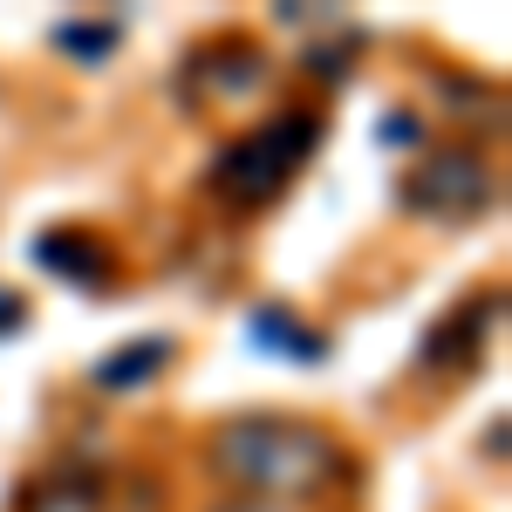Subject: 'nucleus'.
I'll list each match as a JSON object with an SVG mask.
<instances>
[{"mask_svg":"<svg viewBox=\"0 0 512 512\" xmlns=\"http://www.w3.org/2000/svg\"><path fill=\"white\" fill-rule=\"evenodd\" d=\"M417 130H424V123L410 117V110H390V123H383V144H410Z\"/></svg>","mask_w":512,"mask_h":512,"instance_id":"obj_12","label":"nucleus"},{"mask_svg":"<svg viewBox=\"0 0 512 512\" xmlns=\"http://www.w3.org/2000/svg\"><path fill=\"white\" fill-rule=\"evenodd\" d=\"M321 130H328V123H321L315 110H280V117L239 130L233 144L212 158V178H205L212 198H226V205H239V212L274 205V198L301 178V164L315 158Z\"/></svg>","mask_w":512,"mask_h":512,"instance_id":"obj_2","label":"nucleus"},{"mask_svg":"<svg viewBox=\"0 0 512 512\" xmlns=\"http://www.w3.org/2000/svg\"><path fill=\"white\" fill-rule=\"evenodd\" d=\"M35 267H48L69 287H103L110 280V246L96 233H82V226H55V233L35 239Z\"/></svg>","mask_w":512,"mask_h":512,"instance_id":"obj_7","label":"nucleus"},{"mask_svg":"<svg viewBox=\"0 0 512 512\" xmlns=\"http://www.w3.org/2000/svg\"><path fill=\"white\" fill-rule=\"evenodd\" d=\"M192 76H205V96L212 103H239V96H253L267 82V55L246 35H226V41H212V48H198L178 82H192Z\"/></svg>","mask_w":512,"mask_h":512,"instance_id":"obj_5","label":"nucleus"},{"mask_svg":"<svg viewBox=\"0 0 512 512\" xmlns=\"http://www.w3.org/2000/svg\"><path fill=\"white\" fill-rule=\"evenodd\" d=\"M403 212H417V219H437V226H472L478 212L499 198V171L485 151L472 144H437L417 158V171H403Z\"/></svg>","mask_w":512,"mask_h":512,"instance_id":"obj_3","label":"nucleus"},{"mask_svg":"<svg viewBox=\"0 0 512 512\" xmlns=\"http://www.w3.org/2000/svg\"><path fill=\"white\" fill-rule=\"evenodd\" d=\"M48 41H55L76 69H96V62L117 48V21H55V28H48Z\"/></svg>","mask_w":512,"mask_h":512,"instance_id":"obj_10","label":"nucleus"},{"mask_svg":"<svg viewBox=\"0 0 512 512\" xmlns=\"http://www.w3.org/2000/svg\"><path fill=\"white\" fill-rule=\"evenodd\" d=\"M21 512H117V499H110V478L103 472L62 465V472H48V485H41Z\"/></svg>","mask_w":512,"mask_h":512,"instance_id":"obj_8","label":"nucleus"},{"mask_svg":"<svg viewBox=\"0 0 512 512\" xmlns=\"http://www.w3.org/2000/svg\"><path fill=\"white\" fill-rule=\"evenodd\" d=\"M246 328H253V349H274V355H287V362H328V335H315L308 321H294L280 301L253 308Z\"/></svg>","mask_w":512,"mask_h":512,"instance_id":"obj_9","label":"nucleus"},{"mask_svg":"<svg viewBox=\"0 0 512 512\" xmlns=\"http://www.w3.org/2000/svg\"><path fill=\"white\" fill-rule=\"evenodd\" d=\"M212 472L233 478L253 499H315L349 478V451L335 431H321L308 417L246 410L212 431Z\"/></svg>","mask_w":512,"mask_h":512,"instance_id":"obj_1","label":"nucleus"},{"mask_svg":"<svg viewBox=\"0 0 512 512\" xmlns=\"http://www.w3.org/2000/svg\"><path fill=\"white\" fill-rule=\"evenodd\" d=\"M499 315H506V294H499V287H492V294H472L465 308H451L444 321H431V328H424L417 362H424V369H444V376H465L478 355H485V342H492Z\"/></svg>","mask_w":512,"mask_h":512,"instance_id":"obj_4","label":"nucleus"},{"mask_svg":"<svg viewBox=\"0 0 512 512\" xmlns=\"http://www.w3.org/2000/svg\"><path fill=\"white\" fill-rule=\"evenodd\" d=\"M171 355H178V342L171 335H137V342H123V349H110L96 369H89V383L103 396H137L151 390L164 369H171Z\"/></svg>","mask_w":512,"mask_h":512,"instance_id":"obj_6","label":"nucleus"},{"mask_svg":"<svg viewBox=\"0 0 512 512\" xmlns=\"http://www.w3.org/2000/svg\"><path fill=\"white\" fill-rule=\"evenodd\" d=\"M21 328H28V301H21L14 287H0V342H7V335H21Z\"/></svg>","mask_w":512,"mask_h":512,"instance_id":"obj_11","label":"nucleus"}]
</instances>
